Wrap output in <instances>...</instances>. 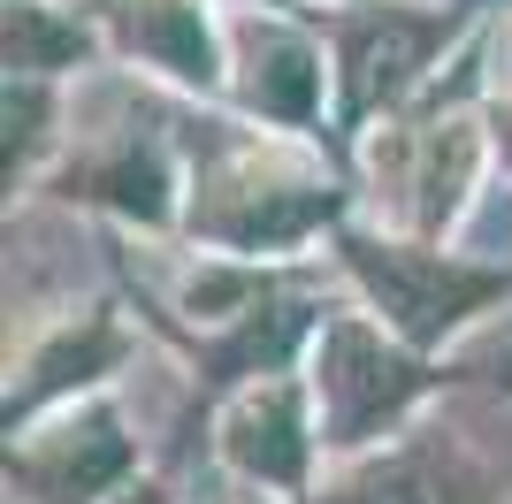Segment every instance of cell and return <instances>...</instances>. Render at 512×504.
<instances>
[{"mask_svg":"<svg viewBox=\"0 0 512 504\" xmlns=\"http://www.w3.org/2000/svg\"><path fill=\"white\" fill-rule=\"evenodd\" d=\"M329 268L421 359L459 344L482 314H497L512 298V260H474L459 245H421V237H398L383 222H344L329 237Z\"/></svg>","mask_w":512,"mask_h":504,"instance_id":"cell-4","label":"cell"},{"mask_svg":"<svg viewBox=\"0 0 512 504\" xmlns=\"http://www.w3.org/2000/svg\"><path fill=\"white\" fill-rule=\"evenodd\" d=\"M46 191L62 207L115 214L130 230L169 237L184 230V146H176V107H153L146 92L107 100L92 123H77V138L62 146Z\"/></svg>","mask_w":512,"mask_h":504,"instance_id":"cell-6","label":"cell"},{"mask_svg":"<svg viewBox=\"0 0 512 504\" xmlns=\"http://www.w3.org/2000/svg\"><path fill=\"white\" fill-rule=\"evenodd\" d=\"M130 352H138V336H130L123 306H77V314H62L8 367V436L39 428L46 413H69V405L100 398L107 375H115Z\"/></svg>","mask_w":512,"mask_h":504,"instance_id":"cell-11","label":"cell"},{"mask_svg":"<svg viewBox=\"0 0 512 504\" xmlns=\"http://www.w3.org/2000/svg\"><path fill=\"white\" fill-rule=\"evenodd\" d=\"M490 138H497V168H512V100H490Z\"/></svg>","mask_w":512,"mask_h":504,"instance_id":"cell-15","label":"cell"},{"mask_svg":"<svg viewBox=\"0 0 512 504\" xmlns=\"http://www.w3.org/2000/svg\"><path fill=\"white\" fill-rule=\"evenodd\" d=\"M222 54H230V84L222 100L230 115L260 130H283V138H314L337 123V84H329V46L299 8H230L222 16ZM337 153V146H329Z\"/></svg>","mask_w":512,"mask_h":504,"instance_id":"cell-7","label":"cell"},{"mask_svg":"<svg viewBox=\"0 0 512 504\" xmlns=\"http://www.w3.org/2000/svg\"><path fill=\"white\" fill-rule=\"evenodd\" d=\"M92 16L107 54L169 77L176 92L214 100L230 84V54H222V16L214 0H77Z\"/></svg>","mask_w":512,"mask_h":504,"instance_id":"cell-12","label":"cell"},{"mask_svg":"<svg viewBox=\"0 0 512 504\" xmlns=\"http://www.w3.org/2000/svg\"><path fill=\"white\" fill-rule=\"evenodd\" d=\"M214 459L230 466L245 489H276L291 504L314 497V482H321L314 466H329V459H321V413H314L306 367L222 398V413H214Z\"/></svg>","mask_w":512,"mask_h":504,"instance_id":"cell-10","label":"cell"},{"mask_svg":"<svg viewBox=\"0 0 512 504\" xmlns=\"http://www.w3.org/2000/svg\"><path fill=\"white\" fill-rule=\"evenodd\" d=\"M467 8H474V0H467Z\"/></svg>","mask_w":512,"mask_h":504,"instance_id":"cell-20","label":"cell"},{"mask_svg":"<svg viewBox=\"0 0 512 504\" xmlns=\"http://www.w3.org/2000/svg\"><path fill=\"white\" fill-rule=\"evenodd\" d=\"M482 54H490V46L474 39L413 107H398L390 123H375L360 138L367 199H375V214H383V230L421 237V245H451V230L467 222L474 184H482V161H497Z\"/></svg>","mask_w":512,"mask_h":504,"instance_id":"cell-2","label":"cell"},{"mask_svg":"<svg viewBox=\"0 0 512 504\" xmlns=\"http://www.w3.org/2000/svg\"><path fill=\"white\" fill-rule=\"evenodd\" d=\"M497 382H505V390H512V359H505V375H497Z\"/></svg>","mask_w":512,"mask_h":504,"instance_id":"cell-19","label":"cell"},{"mask_svg":"<svg viewBox=\"0 0 512 504\" xmlns=\"http://www.w3.org/2000/svg\"><path fill=\"white\" fill-rule=\"evenodd\" d=\"M306 382H314V413H321V459H367L398 443L406 428H421V405L444 390V367L421 359L413 344L383 329L367 306H337L321 321L314 352H306Z\"/></svg>","mask_w":512,"mask_h":504,"instance_id":"cell-5","label":"cell"},{"mask_svg":"<svg viewBox=\"0 0 512 504\" xmlns=\"http://www.w3.org/2000/svg\"><path fill=\"white\" fill-rule=\"evenodd\" d=\"M306 504H512L497 466L474 451L459 428L421 420L398 443L367 451V459L321 466V482Z\"/></svg>","mask_w":512,"mask_h":504,"instance_id":"cell-9","label":"cell"},{"mask_svg":"<svg viewBox=\"0 0 512 504\" xmlns=\"http://www.w3.org/2000/svg\"><path fill=\"white\" fill-rule=\"evenodd\" d=\"M130 482L138 436L107 390L8 436V504H123Z\"/></svg>","mask_w":512,"mask_h":504,"instance_id":"cell-8","label":"cell"},{"mask_svg":"<svg viewBox=\"0 0 512 504\" xmlns=\"http://www.w3.org/2000/svg\"><path fill=\"white\" fill-rule=\"evenodd\" d=\"M123 504H169V497H161V489H146V482H138V489H130Z\"/></svg>","mask_w":512,"mask_h":504,"instance_id":"cell-17","label":"cell"},{"mask_svg":"<svg viewBox=\"0 0 512 504\" xmlns=\"http://www.w3.org/2000/svg\"><path fill=\"white\" fill-rule=\"evenodd\" d=\"M230 8H268V0H230Z\"/></svg>","mask_w":512,"mask_h":504,"instance_id":"cell-18","label":"cell"},{"mask_svg":"<svg viewBox=\"0 0 512 504\" xmlns=\"http://www.w3.org/2000/svg\"><path fill=\"white\" fill-rule=\"evenodd\" d=\"M0 176H8V199L31 184H46L54 176V161H62L69 146V100L62 84H39V77H8V92H0Z\"/></svg>","mask_w":512,"mask_h":504,"instance_id":"cell-13","label":"cell"},{"mask_svg":"<svg viewBox=\"0 0 512 504\" xmlns=\"http://www.w3.org/2000/svg\"><path fill=\"white\" fill-rule=\"evenodd\" d=\"M306 23L329 46V84H337V138H367L413 107L444 62L467 54L474 8L467 0H306Z\"/></svg>","mask_w":512,"mask_h":504,"instance_id":"cell-3","label":"cell"},{"mask_svg":"<svg viewBox=\"0 0 512 504\" xmlns=\"http://www.w3.org/2000/svg\"><path fill=\"white\" fill-rule=\"evenodd\" d=\"M184 146V245L222 260H291L314 237H337L352 222L344 153L314 138H283L245 115L176 107Z\"/></svg>","mask_w":512,"mask_h":504,"instance_id":"cell-1","label":"cell"},{"mask_svg":"<svg viewBox=\"0 0 512 504\" xmlns=\"http://www.w3.org/2000/svg\"><path fill=\"white\" fill-rule=\"evenodd\" d=\"M497 62H505V69H497V77H505V92H497V100H512V31H505V23H497Z\"/></svg>","mask_w":512,"mask_h":504,"instance_id":"cell-16","label":"cell"},{"mask_svg":"<svg viewBox=\"0 0 512 504\" xmlns=\"http://www.w3.org/2000/svg\"><path fill=\"white\" fill-rule=\"evenodd\" d=\"M92 54H107L85 8L62 0H8V77H39L62 84L69 69H85Z\"/></svg>","mask_w":512,"mask_h":504,"instance_id":"cell-14","label":"cell"}]
</instances>
